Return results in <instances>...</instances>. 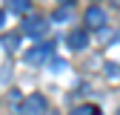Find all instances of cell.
I'll return each mask as SVG.
<instances>
[{
	"instance_id": "cell-1",
	"label": "cell",
	"mask_w": 120,
	"mask_h": 115,
	"mask_svg": "<svg viewBox=\"0 0 120 115\" xmlns=\"http://www.w3.org/2000/svg\"><path fill=\"white\" fill-rule=\"evenodd\" d=\"M52 55H54V46H52V43H43V46H34V49L26 52V63H32V66H43Z\"/></svg>"
},
{
	"instance_id": "cell-2",
	"label": "cell",
	"mask_w": 120,
	"mask_h": 115,
	"mask_svg": "<svg viewBox=\"0 0 120 115\" xmlns=\"http://www.w3.org/2000/svg\"><path fill=\"white\" fill-rule=\"evenodd\" d=\"M20 115H46V98H43V95H29V98H23Z\"/></svg>"
},
{
	"instance_id": "cell-3",
	"label": "cell",
	"mask_w": 120,
	"mask_h": 115,
	"mask_svg": "<svg viewBox=\"0 0 120 115\" xmlns=\"http://www.w3.org/2000/svg\"><path fill=\"white\" fill-rule=\"evenodd\" d=\"M23 32L32 35V37H43V35L49 32V23L43 20V17H37V14H32V17L23 20Z\"/></svg>"
},
{
	"instance_id": "cell-4",
	"label": "cell",
	"mask_w": 120,
	"mask_h": 115,
	"mask_svg": "<svg viewBox=\"0 0 120 115\" xmlns=\"http://www.w3.org/2000/svg\"><path fill=\"white\" fill-rule=\"evenodd\" d=\"M86 26L89 29H103V26H106V12L97 9V6L86 9Z\"/></svg>"
},
{
	"instance_id": "cell-5",
	"label": "cell",
	"mask_w": 120,
	"mask_h": 115,
	"mask_svg": "<svg viewBox=\"0 0 120 115\" xmlns=\"http://www.w3.org/2000/svg\"><path fill=\"white\" fill-rule=\"evenodd\" d=\"M86 43H89V35L86 32H71L69 35V49H74V52H77V49H86Z\"/></svg>"
},
{
	"instance_id": "cell-6",
	"label": "cell",
	"mask_w": 120,
	"mask_h": 115,
	"mask_svg": "<svg viewBox=\"0 0 120 115\" xmlns=\"http://www.w3.org/2000/svg\"><path fill=\"white\" fill-rule=\"evenodd\" d=\"M29 6H32V0H6V9L11 14H23V12H29Z\"/></svg>"
},
{
	"instance_id": "cell-7",
	"label": "cell",
	"mask_w": 120,
	"mask_h": 115,
	"mask_svg": "<svg viewBox=\"0 0 120 115\" xmlns=\"http://www.w3.org/2000/svg\"><path fill=\"white\" fill-rule=\"evenodd\" d=\"M71 115H100V109L92 107V104H80L77 109H71Z\"/></svg>"
},
{
	"instance_id": "cell-8",
	"label": "cell",
	"mask_w": 120,
	"mask_h": 115,
	"mask_svg": "<svg viewBox=\"0 0 120 115\" xmlns=\"http://www.w3.org/2000/svg\"><path fill=\"white\" fill-rule=\"evenodd\" d=\"M17 43H20L17 35H6V37H3V46H6L9 52H11V49H17Z\"/></svg>"
},
{
	"instance_id": "cell-9",
	"label": "cell",
	"mask_w": 120,
	"mask_h": 115,
	"mask_svg": "<svg viewBox=\"0 0 120 115\" xmlns=\"http://www.w3.org/2000/svg\"><path fill=\"white\" fill-rule=\"evenodd\" d=\"M54 20H69V9H66V6L57 9V12H54Z\"/></svg>"
},
{
	"instance_id": "cell-10",
	"label": "cell",
	"mask_w": 120,
	"mask_h": 115,
	"mask_svg": "<svg viewBox=\"0 0 120 115\" xmlns=\"http://www.w3.org/2000/svg\"><path fill=\"white\" fill-rule=\"evenodd\" d=\"M3 20H6V12H0V26H3Z\"/></svg>"
},
{
	"instance_id": "cell-11",
	"label": "cell",
	"mask_w": 120,
	"mask_h": 115,
	"mask_svg": "<svg viewBox=\"0 0 120 115\" xmlns=\"http://www.w3.org/2000/svg\"><path fill=\"white\" fill-rule=\"evenodd\" d=\"M57 3H63V6H69V3H71V0H57Z\"/></svg>"
}]
</instances>
